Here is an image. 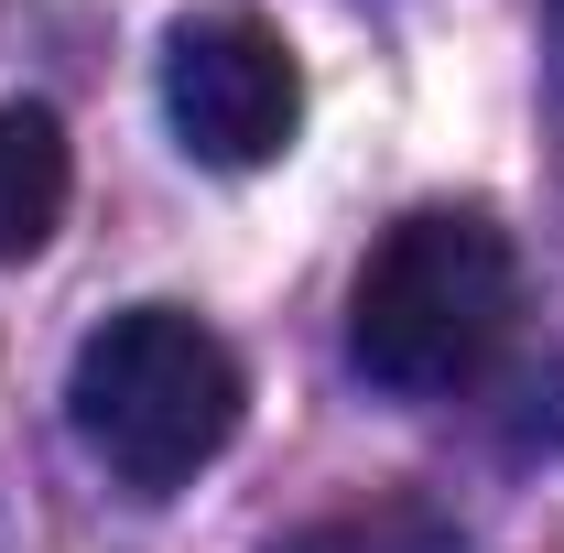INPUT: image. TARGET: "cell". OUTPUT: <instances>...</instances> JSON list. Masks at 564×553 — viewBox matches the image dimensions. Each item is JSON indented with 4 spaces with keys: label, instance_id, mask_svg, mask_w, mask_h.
Segmentation results:
<instances>
[{
    "label": "cell",
    "instance_id": "1",
    "mask_svg": "<svg viewBox=\"0 0 564 553\" xmlns=\"http://www.w3.org/2000/svg\"><path fill=\"white\" fill-rule=\"evenodd\" d=\"M521 326V261L489 207H413L348 282V369L391 402H456Z\"/></svg>",
    "mask_w": 564,
    "mask_h": 553
},
{
    "label": "cell",
    "instance_id": "2",
    "mask_svg": "<svg viewBox=\"0 0 564 553\" xmlns=\"http://www.w3.org/2000/svg\"><path fill=\"white\" fill-rule=\"evenodd\" d=\"M239 402H250V380H239L228 337L196 326L185 304H120L109 326H87L66 369L76 445L141 499H174L196 467H217L239 434Z\"/></svg>",
    "mask_w": 564,
    "mask_h": 553
},
{
    "label": "cell",
    "instance_id": "3",
    "mask_svg": "<svg viewBox=\"0 0 564 553\" xmlns=\"http://www.w3.org/2000/svg\"><path fill=\"white\" fill-rule=\"evenodd\" d=\"M163 109H174V141L217 163V174H261L293 152L304 131V66L272 22L250 11H196L174 22L163 44Z\"/></svg>",
    "mask_w": 564,
    "mask_h": 553
},
{
    "label": "cell",
    "instance_id": "4",
    "mask_svg": "<svg viewBox=\"0 0 564 553\" xmlns=\"http://www.w3.org/2000/svg\"><path fill=\"white\" fill-rule=\"evenodd\" d=\"M76 196V152H66V120L55 109H0V261H33L55 239V217Z\"/></svg>",
    "mask_w": 564,
    "mask_h": 553
},
{
    "label": "cell",
    "instance_id": "5",
    "mask_svg": "<svg viewBox=\"0 0 564 553\" xmlns=\"http://www.w3.org/2000/svg\"><path fill=\"white\" fill-rule=\"evenodd\" d=\"M282 553H467V532L413 499V488H391V499H358V510H326V521H304Z\"/></svg>",
    "mask_w": 564,
    "mask_h": 553
}]
</instances>
